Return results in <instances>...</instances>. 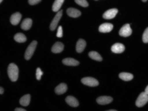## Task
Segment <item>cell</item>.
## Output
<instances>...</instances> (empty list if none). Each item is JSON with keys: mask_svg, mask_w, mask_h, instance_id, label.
Listing matches in <instances>:
<instances>
[{"mask_svg": "<svg viewBox=\"0 0 148 111\" xmlns=\"http://www.w3.org/2000/svg\"><path fill=\"white\" fill-rule=\"evenodd\" d=\"M8 75L10 80L16 81L19 75V68L15 63H10L8 67Z\"/></svg>", "mask_w": 148, "mask_h": 111, "instance_id": "6da1fadb", "label": "cell"}, {"mask_svg": "<svg viewBox=\"0 0 148 111\" xmlns=\"http://www.w3.org/2000/svg\"><path fill=\"white\" fill-rule=\"evenodd\" d=\"M148 102V94L146 93L145 92H141L138 98L136 99V102H135V104L137 107H142L144 106Z\"/></svg>", "mask_w": 148, "mask_h": 111, "instance_id": "7a4b0ae2", "label": "cell"}, {"mask_svg": "<svg viewBox=\"0 0 148 111\" xmlns=\"http://www.w3.org/2000/svg\"><path fill=\"white\" fill-rule=\"evenodd\" d=\"M37 41H32L31 44H30L29 46H28V47L27 49L26 50V52H25V58H26V60H29L31 59V57H32V55H33V53H34V51H35V49H36V46H37Z\"/></svg>", "mask_w": 148, "mask_h": 111, "instance_id": "3957f363", "label": "cell"}, {"mask_svg": "<svg viewBox=\"0 0 148 111\" xmlns=\"http://www.w3.org/2000/svg\"><path fill=\"white\" fill-rule=\"evenodd\" d=\"M131 34H132V29L130 28V24L123 25L119 31V35L122 37H129Z\"/></svg>", "mask_w": 148, "mask_h": 111, "instance_id": "277c9868", "label": "cell"}, {"mask_svg": "<svg viewBox=\"0 0 148 111\" xmlns=\"http://www.w3.org/2000/svg\"><path fill=\"white\" fill-rule=\"evenodd\" d=\"M62 13H63L62 10H60V11L57 12V14L55 16V17L53 18V21H51V24H50V27H49V28H50L51 31H54L57 28L58 23H59V21L60 20L61 16H62Z\"/></svg>", "mask_w": 148, "mask_h": 111, "instance_id": "5b68a950", "label": "cell"}, {"mask_svg": "<svg viewBox=\"0 0 148 111\" xmlns=\"http://www.w3.org/2000/svg\"><path fill=\"white\" fill-rule=\"evenodd\" d=\"M81 82L86 85H89V86H97L99 85V82L98 80L92 77H85V78H83L81 79Z\"/></svg>", "mask_w": 148, "mask_h": 111, "instance_id": "8992f818", "label": "cell"}, {"mask_svg": "<svg viewBox=\"0 0 148 111\" xmlns=\"http://www.w3.org/2000/svg\"><path fill=\"white\" fill-rule=\"evenodd\" d=\"M119 10L117 9H110L108 10H106L105 13L103 14V18L104 19H106V20H110V19H112L114 18L115 16H117Z\"/></svg>", "mask_w": 148, "mask_h": 111, "instance_id": "52a82bcc", "label": "cell"}, {"mask_svg": "<svg viewBox=\"0 0 148 111\" xmlns=\"http://www.w3.org/2000/svg\"><path fill=\"white\" fill-rule=\"evenodd\" d=\"M111 50H112V51L113 53L119 54V53H122V52L124 51L125 46H124L123 44H121V43H115V44L112 46Z\"/></svg>", "mask_w": 148, "mask_h": 111, "instance_id": "ba28073f", "label": "cell"}, {"mask_svg": "<svg viewBox=\"0 0 148 111\" xmlns=\"http://www.w3.org/2000/svg\"><path fill=\"white\" fill-rule=\"evenodd\" d=\"M96 102L99 104H101V105L108 104V103L112 102V97H108V96H101V97H98L96 99Z\"/></svg>", "mask_w": 148, "mask_h": 111, "instance_id": "9c48e42d", "label": "cell"}, {"mask_svg": "<svg viewBox=\"0 0 148 111\" xmlns=\"http://www.w3.org/2000/svg\"><path fill=\"white\" fill-rule=\"evenodd\" d=\"M113 29V25L112 23H103L99 27V31L101 32H109Z\"/></svg>", "mask_w": 148, "mask_h": 111, "instance_id": "30bf717a", "label": "cell"}, {"mask_svg": "<svg viewBox=\"0 0 148 111\" xmlns=\"http://www.w3.org/2000/svg\"><path fill=\"white\" fill-rule=\"evenodd\" d=\"M85 46H86V42L84 39H78V41L77 42V45H76V50H77V52H78V53L83 52L84 50L85 49Z\"/></svg>", "mask_w": 148, "mask_h": 111, "instance_id": "8fae6325", "label": "cell"}, {"mask_svg": "<svg viewBox=\"0 0 148 111\" xmlns=\"http://www.w3.org/2000/svg\"><path fill=\"white\" fill-rule=\"evenodd\" d=\"M66 90H67V85H66L65 83H61V84H60L59 85H57V86L56 87L55 92H56V94L61 95V94L65 93V92H66Z\"/></svg>", "mask_w": 148, "mask_h": 111, "instance_id": "7c38bea8", "label": "cell"}, {"mask_svg": "<svg viewBox=\"0 0 148 111\" xmlns=\"http://www.w3.org/2000/svg\"><path fill=\"white\" fill-rule=\"evenodd\" d=\"M66 102L68 105L72 106V107H77L78 106V101L77 100L76 97H74L73 96H68L66 98Z\"/></svg>", "mask_w": 148, "mask_h": 111, "instance_id": "4fadbf2b", "label": "cell"}, {"mask_svg": "<svg viewBox=\"0 0 148 111\" xmlns=\"http://www.w3.org/2000/svg\"><path fill=\"white\" fill-rule=\"evenodd\" d=\"M66 13H67L68 16H71V17H73V18L81 16V12L78 10L74 9V8H68L66 10Z\"/></svg>", "mask_w": 148, "mask_h": 111, "instance_id": "5bb4252c", "label": "cell"}, {"mask_svg": "<svg viewBox=\"0 0 148 111\" xmlns=\"http://www.w3.org/2000/svg\"><path fill=\"white\" fill-rule=\"evenodd\" d=\"M64 50V45L61 42H56L51 49V51L53 53H60Z\"/></svg>", "mask_w": 148, "mask_h": 111, "instance_id": "9a60e30c", "label": "cell"}, {"mask_svg": "<svg viewBox=\"0 0 148 111\" xmlns=\"http://www.w3.org/2000/svg\"><path fill=\"white\" fill-rule=\"evenodd\" d=\"M21 19V14L19 12H16L15 14H13L10 17V22H11V24L16 26L20 22Z\"/></svg>", "mask_w": 148, "mask_h": 111, "instance_id": "2e32d148", "label": "cell"}, {"mask_svg": "<svg viewBox=\"0 0 148 111\" xmlns=\"http://www.w3.org/2000/svg\"><path fill=\"white\" fill-rule=\"evenodd\" d=\"M32 19L27 18V19H25V20L22 21V23H21V28L23 30H28V29H30V28L32 27Z\"/></svg>", "mask_w": 148, "mask_h": 111, "instance_id": "e0dca14e", "label": "cell"}, {"mask_svg": "<svg viewBox=\"0 0 148 111\" xmlns=\"http://www.w3.org/2000/svg\"><path fill=\"white\" fill-rule=\"evenodd\" d=\"M62 63L67 66H77L79 64V62L73 58H65L62 60Z\"/></svg>", "mask_w": 148, "mask_h": 111, "instance_id": "ac0fdd59", "label": "cell"}, {"mask_svg": "<svg viewBox=\"0 0 148 111\" xmlns=\"http://www.w3.org/2000/svg\"><path fill=\"white\" fill-rule=\"evenodd\" d=\"M14 39H15V41L18 42V43H24V42L27 41V37L23 33H21V32L16 33L15 35V37H14Z\"/></svg>", "mask_w": 148, "mask_h": 111, "instance_id": "d6986e66", "label": "cell"}, {"mask_svg": "<svg viewBox=\"0 0 148 111\" xmlns=\"http://www.w3.org/2000/svg\"><path fill=\"white\" fill-rule=\"evenodd\" d=\"M89 57L91 59L95 60V61H98V62H101L102 61L101 56L98 52H96V51H90L89 53Z\"/></svg>", "mask_w": 148, "mask_h": 111, "instance_id": "ffe728a7", "label": "cell"}, {"mask_svg": "<svg viewBox=\"0 0 148 111\" xmlns=\"http://www.w3.org/2000/svg\"><path fill=\"white\" fill-rule=\"evenodd\" d=\"M64 3V0H55L53 6H52V10L54 12H58L60 11V9L62 5V3Z\"/></svg>", "mask_w": 148, "mask_h": 111, "instance_id": "44dd1931", "label": "cell"}, {"mask_svg": "<svg viewBox=\"0 0 148 111\" xmlns=\"http://www.w3.org/2000/svg\"><path fill=\"white\" fill-rule=\"evenodd\" d=\"M119 78L124 81H130L133 79L134 76L132 74H130V73H120L119 74Z\"/></svg>", "mask_w": 148, "mask_h": 111, "instance_id": "7402d4cb", "label": "cell"}, {"mask_svg": "<svg viewBox=\"0 0 148 111\" xmlns=\"http://www.w3.org/2000/svg\"><path fill=\"white\" fill-rule=\"evenodd\" d=\"M30 100H31V96L29 94H27V95L23 96L21 99H20V103L22 105V106H27L29 105Z\"/></svg>", "mask_w": 148, "mask_h": 111, "instance_id": "603a6c76", "label": "cell"}, {"mask_svg": "<svg viewBox=\"0 0 148 111\" xmlns=\"http://www.w3.org/2000/svg\"><path fill=\"white\" fill-rule=\"evenodd\" d=\"M75 3L82 7H84V8L89 6V3L87 2V0H75Z\"/></svg>", "mask_w": 148, "mask_h": 111, "instance_id": "cb8c5ba5", "label": "cell"}, {"mask_svg": "<svg viewBox=\"0 0 148 111\" xmlns=\"http://www.w3.org/2000/svg\"><path fill=\"white\" fill-rule=\"evenodd\" d=\"M43 74H44V73H43V71L41 70V68H38L37 70H36V78H37V79H38V80H40Z\"/></svg>", "mask_w": 148, "mask_h": 111, "instance_id": "d4e9b609", "label": "cell"}, {"mask_svg": "<svg viewBox=\"0 0 148 111\" xmlns=\"http://www.w3.org/2000/svg\"><path fill=\"white\" fill-rule=\"evenodd\" d=\"M142 40L144 43H148V28L145 30V32L143 33V36H142Z\"/></svg>", "mask_w": 148, "mask_h": 111, "instance_id": "484cf974", "label": "cell"}, {"mask_svg": "<svg viewBox=\"0 0 148 111\" xmlns=\"http://www.w3.org/2000/svg\"><path fill=\"white\" fill-rule=\"evenodd\" d=\"M56 36H57L58 38H61V37L63 36V30H62V27H61V26L58 27V30H57Z\"/></svg>", "mask_w": 148, "mask_h": 111, "instance_id": "4316f807", "label": "cell"}, {"mask_svg": "<svg viewBox=\"0 0 148 111\" xmlns=\"http://www.w3.org/2000/svg\"><path fill=\"white\" fill-rule=\"evenodd\" d=\"M41 0H28V3H29V4H31V5H35V4L38 3Z\"/></svg>", "mask_w": 148, "mask_h": 111, "instance_id": "83f0119b", "label": "cell"}, {"mask_svg": "<svg viewBox=\"0 0 148 111\" xmlns=\"http://www.w3.org/2000/svg\"><path fill=\"white\" fill-rule=\"evenodd\" d=\"M15 110V111H25L26 110H24V109H21V108H16Z\"/></svg>", "mask_w": 148, "mask_h": 111, "instance_id": "f1b7e54d", "label": "cell"}, {"mask_svg": "<svg viewBox=\"0 0 148 111\" xmlns=\"http://www.w3.org/2000/svg\"><path fill=\"white\" fill-rule=\"evenodd\" d=\"M3 88L0 87V94H3Z\"/></svg>", "mask_w": 148, "mask_h": 111, "instance_id": "f546056e", "label": "cell"}, {"mask_svg": "<svg viewBox=\"0 0 148 111\" xmlns=\"http://www.w3.org/2000/svg\"><path fill=\"white\" fill-rule=\"evenodd\" d=\"M145 92H146V93H147V94H148V85L147 86V87H146V89H145Z\"/></svg>", "mask_w": 148, "mask_h": 111, "instance_id": "4dcf8cb0", "label": "cell"}, {"mask_svg": "<svg viewBox=\"0 0 148 111\" xmlns=\"http://www.w3.org/2000/svg\"><path fill=\"white\" fill-rule=\"evenodd\" d=\"M110 110V111H113V110L116 111V110Z\"/></svg>", "mask_w": 148, "mask_h": 111, "instance_id": "1f68e13d", "label": "cell"}, {"mask_svg": "<svg viewBox=\"0 0 148 111\" xmlns=\"http://www.w3.org/2000/svg\"><path fill=\"white\" fill-rule=\"evenodd\" d=\"M142 1H143V2H147V0H142Z\"/></svg>", "mask_w": 148, "mask_h": 111, "instance_id": "d6a6232c", "label": "cell"}, {"mask_svg": "<svg viewBox=\"0 0 148 111\" xmlns=\"http://www.w3.org/2000/svg\"><path fill=\"white\" fill-rule=\"evenodd\" d=\"M0 2H1V3H2V2H3V0H0Z\"/></svg>", "mask_w": 148, "mask_h": 111, "instance_id": "836d02e7", "label": "cell"}]
</instances>
